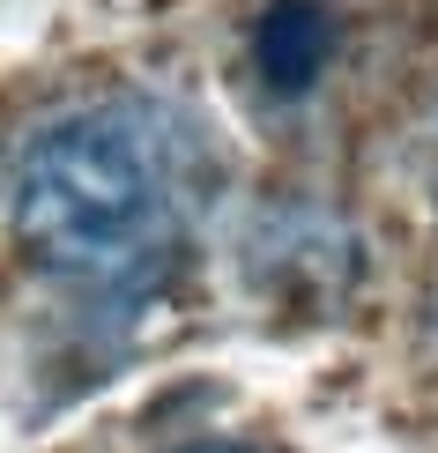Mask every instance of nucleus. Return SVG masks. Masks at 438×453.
<instances>
[{
  "mask_svg": "<svg viewBox=\"0 0 438 453\" xmlns=\"http://www.w3.org/2000/svg\"><path fill=\"white\" fill-rule=\"evenodd\" d=\"M194 127L171 104L111 97L37 127L15 157V231L52 275L149 282L194 223Z\"/></svg>",
  "mask_w": 438,
  "mask_h": 453,
  "instance_id": "nucleus-1",
  "label": "nucleus"
},
{
  "mask_svg": "<svg viewBox=\"0 0 438 453\" xmlns=\"http://www.w3.org/2000/svg\"><path fill=\"white\" fill-rule=\"evenodd\" d=\"M186 453H245V446H186Z\"/></svg>",
  "mask_w": 438,
  "mask_h": 453,
  "instance_id": "nucleus-3",
  "label": "nucleus"
},
{
  "mask_svg": "<svg viewBox=\"0 0 438 453\" xmlns=\"http://www.w3.org/2000/svg\"><path fill=\"white\" fill-rule=\"evenodd\" d=\"M334 60V15L327 0H275L253 30V67L275 97H304Z\"/></svg>",
  "mask_w": 438,
  "mask_h": 453,
  "instance_id": "nucleus-2",
  "label": "nucleus"
}]
</instances>
